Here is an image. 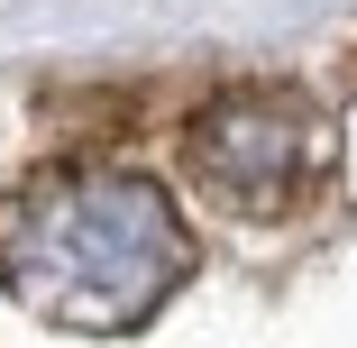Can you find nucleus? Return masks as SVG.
<instances>
[{"instance_id": "nucleus-1", "label": "nucleus", "mask_w": 357, "mask_h": 348, "mask_svg": "<svg viewBox=\"0 0 357 348\" xmlns=\"http://www.w3.org/2000/svg\"><path fill=\"white\" fill-rule=\"evenodd\" d=\"M183 266H192V239L165 211V192L137 174H101V165L28 192L10 239H0V275L19 285V303L74 321V330L147 321Z\"/></svg>"}, {"instance_id": "nucleus-2", "label": "nucleus", "mask_w": 357, "mask_h": 348, "mask_svg": "<svg viewBox=\"0 0 357 348\" xmlns=\"http://www.w3.org/2000/svg\"><path fill=\"white\" fill-rule=\"evenodd\" d=\"M192 156H202V174L220 183V192H238V202H275L284 165L303 156V137H294V110L257 92V101H229L220 119H211V128L192 137Z\"/></svg>"}]
</instances>
